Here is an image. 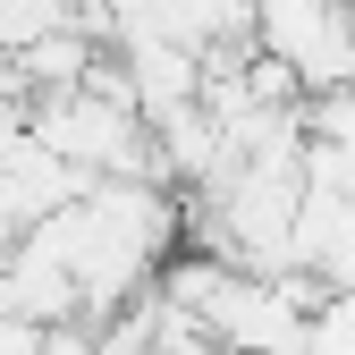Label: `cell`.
I'll return each instance as SVG.
<instances>
[{"label":"cell","instance_id":"6da1fadb","mask_svg":"<svg viewBox=\"0 0 355 355\" xmlns=\"http://www.w3.org/2000/svg\"><path fill=\"white\" fill-rule=\"evenodd\" d=\"M42 355H94V330H85V322H60V330H42Z\"/></svg>","mask_w":355,"mask_h":355},{"label":"cell","instance_id":"7a4b0ae2","mask_svg":"<svg viewBox=\"0 0 355 355\" xmlns=\"http://www.w3.org/2000/svg\"><path fill=\"white\" fill-rule=\"evenodd\" d=\"M0 355H42V322H9L0 313Z\"/></svg>","mask_w":355,"mask_h":355}]
</instances>
